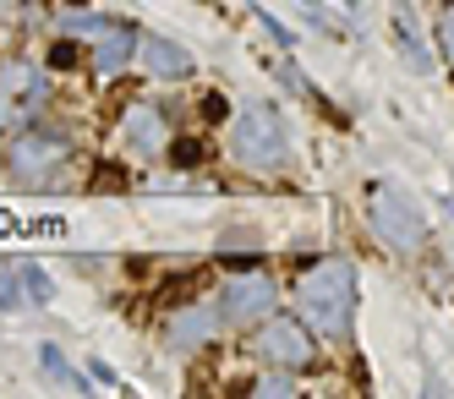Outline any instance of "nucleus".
Returning a JSON list of instances; mask_svg holds the SVG:
<instances>
[{"label": "nucleus", "mask_w": 454, "mask_h": 399, "mask_svg": "<svg viewBox=\"0 0 454 399\" xmlns=\"http://www.w3.org/2000/svg\"><path fill=\"white\" fill-rule=\"evenodd\" d=\"M203 115H208V121H224V98H219V93L203 98Z\"/></svg>", "instance_id": "nucleus-16"}, {"label": "nucleus", "mask_w": 454, "mask_h": 399, "mask_svg": "<svg viewBox=\"0 0 454 399\" xmlns=\"http://www.w3.org/2000/svg\"><path fill=\"white\" fill-rule=\"evenodd\" d=\"M296 301L307 312V323L317 328L323 340H345L350 334V312H356V269L340 257L312 262L296 285Z\"/></svg>", "instance_id": "nucleus-1"}, {"label": "nucleus", "mask_w": 454, "mask_h": 399, "mask_svg": "<svg viewBox=\"0 0 454 399\" xmlns=\"http://www.w3.org/2000/svg\"><path fill=\"white\" fill-rule=\"evenodd\" d=\"M137 55V33L126 27V22H105L99 33H93V66H99L105 77L126 72V60Z\"/></svg>", "instance_id": "nucleus-9"}, {"label": "nucleus", "mask_w": 454, "mask_h": 399, "mask_svg": "<svg viewBox=\"0 0 454 399\" xmlns=\"http://www.w3.org/2000/svg\"><path fill=\"white\" fill-rule=\"evenodd\" d=\"M22 290L34 295V301H50V295H55V290H50V279H44L39 269H22Z\"/></svg>", "instance_id": "nucleus-14"}, {"label": "nucleus", "mask_w": 454, "mask_h": 399, "mask_svg": "<svg viewBox=\"0 0 454 399\" xmlns=\"http://www.w3.org/2000/svg\"><path fill=\"white\" fill-rule=\"evenodd\" d=\"M121 143L132 148L137 159H153L159 148L170 143V126H165V115H159V110H148V105H132V110L121 115Z\"/></svg>", "instance_id": "nucleus-8"}, {"label": "nucleus", "mask_w": 454, "mask_h": 399, "mask_svg": "<svg viewBox=\"0 0 454 399\" xmlns=\"http://www.w3.org/2000/svg\"><path fill=\"white\" fill-rule=\"evenodd\" d=\"M17 301H22V285L12 279V269H0V307H6V312H12Z\"/></svg>", "instance_id": "nucleus-15"}, {"label": "nucleus", "mask_w": 454, "mask_h": 399, "mask_svg": "<svg viewBox=\"0 0 454 399\" xmlns=\"http://www.w3.org/2000/svg\"><path fill=\"white\" fill-rule=\"evenodd\" d=\"M224 317V312H219ZM219 317L208 312V307H186L176 323H170V345H181V350H192V345H203V340H214V328H219Z\"/></svg>", "instance_id": "nucleus-11"}, {"label": "nucleus", "mask_w": 454, "mask_h": 399, "mask_svg": "<svg viewBox=\"0 0 454 399\" xmlns=\"http://www.w3.org/2000/svg\"><path fill=\"white\" fill-rule=\"evenodd\" d=\"M219 312L231 317V323H252V317L274 312V279L269 274H236L231 285H224Z\"/></svg>", "instance_id": "nucleus-7"}, {"label": "nucleus", "mask_w": 454, "mask_h": 399, "mask_svg": "<svg viewBox=\"0 0 454 399\" xmlns=\"http://www.w3.org/2000/svg\"><path fill=\"white\" fill-rule=\"evenodd\" d=\"M367 219L395 252H421L427 246V219H421V208L395 186H372L367 192Z\"/></svg>", "instance_id": "nucleus-2"}, {"label": "nucleus", "mask_w": 454, "mask_h": 399, "mask_svg": "<svg viewBox=\"0 0 454 399\" xmlns=\"http://www.w3.org/2000/svg\"><path fill=\"white\" fill-rule=\"evenodd\" d=\"M39 356H44V372H50L55 383H67V388H77V383H82V378H77V372L67 367V361H60V350H55V345H44Z\"/></svg>", "instance_id": "nucleus-12"}, {"label": "nucleus", "mask_w": 454, "mask_h": 399, "mask_svg": "<svg viewBox=\"0 0 454 399\" xmlns=\"http://www.w3.org/2000/svg\"><path fill=\"white\" fill-rule=\"evenodd\" d=\"M231 137H236L231 148H236V159L247 164V170H274V164H285V121L269 105L241 110Z\"/></svg>", "instance_id": "nucleus-3"}, {"label": "nucleus", "mask_w": 454, "mask_h": 399, "mask_svg": "<svg viewBox=\"0 0 454 399\" xmlns=\"http://www.w3.org/2000/svg\"><path fill=\"white\" fill-rule=\"evenodd\" d=\"M72 164V137L60 131H22L12 137V176L22 186H55V176Z\"/></svg>", "instance_id": "nucleus-4"}, {"label": "nucleus", "mask_w": 454, "mask_h": 399, "mask_svg": "<svg viewBox=\"0 0 454 399\" xmlns=\"http://www.w3.org/2000/svg\"><path fill=\"white\" fill-rule=\"evenodd\" d=\"M44 105V77L34 72L27 60H6L0 66V131H17L27 126V115H34Z\"/></svg>", "instance_id": "nucleus-5"}, {"label": "nucleus", "mask_w": 454, "mask_h": 399, "mask_svg": "<svg viewBox=\"0 0 454 399\" xmlns=\"http://www.w3.org/2000/svg\"><path fill=\"white\" fill-rule=\"evenodd\" d=\"M257 356L274 361V367H285V372H301V367L317 361V345H312L301 317H269L263 334H257Z\"/></svg>", "instance_id": "nucleus-6"}, {"label": "nucleus", "mask_w": 454, "mask_h": 399, "mask_svg": "<svg viewBox=\"0 0 454 399\" xmlns=\"http://www.w3.org/2000/svg\"><path fill=\"white\" fill-rule=\"evenodd\" d=\"M137 55L153 77H192V55L170 39H159V33H148V39H137Z\"/></svg>", "instance_id": "nucleus-10"}, {"label": "nucleus", "mask_w": 454, "mask_h": 399, "mask_svg": "<svg viewBox=\"0 0 454 399\" xmlns=\"http://www.w3.org/2000/svg\"><path fill=\"white\" fill-rule=\"evenodd\" d=\"M438 50L454 60V0H449L443 12H438Z\"/></svg>", "instance_id": "nucleus-13"}, {"label": "nucleus", "mask_w": 454, "mask_h": 399, "mask_svg": "<svg viewBox=\"0 0 454 399\" xmlns=\"http://www.w3.org/2000/svg\"><path fill=\"white\" fill-rule=\"evenodd\" d=\"M257 394H290V378H263V383H257Z\"/></svg>", "instance_id": "nucleus-17"}]
</instances>
